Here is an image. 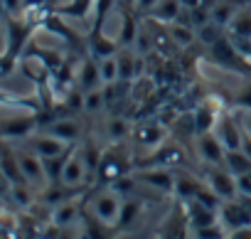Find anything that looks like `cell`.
I'll list each match as a JSON object with an SVG mask.
<instances>
[{
  "label": "cell",
  "instance_id": "3",
  "mask_svg": "<svg viewBox=\"0 0 251 239\" xmlns=\"http://www.w3.org/2000/svg\"><path fill=\"white\" fill-rule=\"evenodd\" d=\"M165 136H168V129H165V124H160V121L136 124V126H133V133H131L136 148H143V151H148V153H155V151L165 143Z\"/></svg>",
  "mask_w": 251,
  "mask_h": 239
},
{
  "label": "cell",
  "instance_id": "19",
  "mask_svg": "<svg viewBox=\"0 0 251 239\" xmlns=\"http://www.w3.org/2000/svg\"><path fill=\"white\" fill-rule=\"evenodd\" d=\"M165 30H168L173 45H175V47H182V50H187V47L197 40L195 27H192L190 23H185V20H173V23L165 25Z\"/></svg>",
  "mask_w": 251,
  "mask_h": 239
},
{
  "label": "cell",
  "instance_id": "18",
  "mask_svg": "<svg viewBox=\"0 0 251 239\" xmlns=\"http://www.w3.org/2000/svg\"><path fill=\"white\" fill-rule=\"evenodd\" d=\"M37 126V121L32 116H10L5 118V124H3V136L10 141V138H27L32 133V129Z\"/></svg>",
  "mask_w": 251,
  "mask_h": 239
},
{
  "label": "cell",
  "instance_id": "17",
  "mask_svg": "<svg viewBox=\"0 0 251 239\" xmlns=\"http://www.w3.org/2000/svg\"><path fill=\"white\" fill-rule=\"evenodd\" d=\"M118 57V81H131V79H138V52L131 47H121L116 52Z\"/></svg>",
  "mask_w": 251,
  "mask_h": 239
},
{
  "label": "cell",
  "instance_id": "32",
  "mask_svg": "<svg viewBox=\"0 0 251 239\" xmlns=\"http://www.w3.org/2000/svg\"><path fill=\"white\" fill-rule=\"evenodd\" d=\"M236 104H239L241 108L251 111V84H249L244 91H239V94H236Z\"/></svg>",
  "mask_w": 251,
  "mask_h": 239
},
{
  "label": "cell",
  "instance_id": "31",
  "mask_svg": "<svg viewBox=\"0 0 251 239\" xmlns=\"http://www.w3.org/2000/svg\"><path fill=\"white\" fill-rule=\"evenodd\" d=\"M160 3V0H136V5H133V10L136 13H141V15H151L153 10H155V5Z\"/></svg>",
  "mask_w": 251,
  "mask_h": 239
},
{
  "label": "cell",
  "instance_id": "37",
  "mask_svg": "<svg viewBox=\"0 0 251 239\" xmlns=\"http://www.w3.org/2000/svg\"><path fill=\"white\" fill-rule=\"evenodd\" d=\"M121 5H123V8H133L136 0H121Z\"/></svg>",
  "mask_w": 251,
  "mask_h": 239
},
{
  "label": "cell",
  "instance_id": "14",
  "mask_svg": "<svg viewBox=\"0 0 251 239\" xmlns=\"http://www.w3.org/2000/svg\"><path fill=\"white\" fill-rule=\"evenodd\" d=\"M96 173H99V178L103 180V185H111V183H116V180H123L126 175V165H123V160L118 158V156H113L111 151H106V153H101V160H99V168H96Z\"/></svg>",
  "mask_w": 251,
  "mask_h": 239
},
{
  "label": "cell",
  "instance_id": "23",
  "mask_svg": "<svg viewBox=\"0 0 251 239\" xmlns=\"http://www.w3.org/2000/svg\"><path fill=\"white\" fill-rule=\"evenodd\" d=\"M143 212V202L138 197H126L123 195V207H121V217H118V224L116 229H128Z\"/></svg>",
  "mask_w": 251,
  "mask_h": 239
},
{
  "label": "cell",
  "instance_id": "16",
  "mask_svg": "<svg viewBox=\"0 0 251 239\" xmlns=\"http://www.w3.org/2000/svg\"><path fill=\"white\" fill-rule=\"evenodd\" d=\"M121 50L118 40H108L103 35V27H94L91 35H89V54L101 59V57H108V54H116Z\"/></svg>",
  "mask_w": 251,
  "mask_h": 239
},
{
  "label": "cell",
  "instance_id": "27",
  "mask_svg": "<svg viewBox=\"0 0 251 239\" xmlns=\"http://www.w3.org/2000/svg\"><path fill=\"white\" fill-rule=\"evenodd\" d=\"M103 106H106V86H96V89L84 91V113L96 116L99 111H103Z\"/></svg>",
  "mask_w": 251,
  "mask_h": 239
},
{
  "label": "cell",
  "instance_id": "1",
  "mask_svg": "<svg viewBox=\"0 0 251 239\" xmlns=\"http://www.w3.org/2000/svg\"><path fill=\"white\" fill-rule=\"evenodd\" d=\"M121 207H123V192L116 185H103L86 205L89 217L108 229H116L118 217H121Z\"/></svg>",
  "mask_w": 251,
  "mask_h": 239
},
{
  "label": "cell",
  "instance_id": "30",
  "mask_svg": "<svg viewBox=\"0 0 251 239\" xmlns=\"http://www.w3.org/2000/svg\"><path fill=\"white\" fill-rule=\"evenodd\" d=\"M23 8H25V0H3V10L10 18H20L23 15Z\"/></svg>",
  "mask_w": 251,
  "mask_h": 239
},
{
  "label": "cell",
  "instance_id": "15",
  "mask_svg": "<svg viewBox=\"0 0 251 239\" xmlns=\"http://www.w3.org/2000/svg\"><path fill=\"white\" fill-rule=\"evenodd\" d=\"M143 165H163V168L185 165V151H182L180 146H168V143H163L155 153H151L148 160L141 163V168H143Z\"/></svg>",
  "mask_w": 251,
  "mask_h": 239
},
{
  "label": "cell",
  "instance_id": "33",
  "mask_svg": "<svg viewBox=\"0 0 251 239\" xmlns=\"http://www.w3.org/2000/svg\"><path fill=\"white\" fill-rule=\"evenodd\" d=\"M241 151L251 158V133H246V131H244V143H241Z\"/></svg>",
  "mask_w": 251,
  "mask_h": 239
},
{
  "label": "cell",
  "instance_id": "12",
  "mask_svg": "<svg viewBox=\"0 0 251 239\" xmlns=\"http://www.w3.org/2000/svg\"><path fill=\"white\" fill-rule=\"evenodd\" d=\"M45 133H52V136H57V138H62V141H67V143H76V138L81 136V124L76 121L74 116H62V118H54L52 124H47L45 129H42Z\"/></svg>",
  "mask_w": 251,
  "mask_h": 239
},
{
  "label": "cell",
  "instance_id": "24",
  "mask_svg": "<svg viewBox=\"0 0 251 239\" xmlns=\"http://www.w3.org/2000/svg\"><path fill=\"white\" fill-rule=\"evenodd\" d=\"M224 168L231 170L234 175H244V173L251 170V158H249L241 148H239V151H226V156H224Z\"/></svg>",
  "mask_w": 251,
  "mask_h": 239
},
{
  "label": "cell",
  "instance_id": "5",
  "mask_svg": "<svg viewBox=\"0 0 251 239\" xmlns=\"http://www.w3.org/2000/svg\"><path fill=\"white\" fill-rule=\"evenodd\" d=\"M219 222L224 224L226 234L231 237L234 232L251 227V212L246 210V205L239 197L236 200H224L222 207H219Z\"/></svg>",
  "mask_w": 251,
  "mask_h": 239
},
{
  "label": "cell",
  "instance_id": "20",
  "mask_svg": "<svg viewBox=\"0 0 251 239\" xmlns=\"http://www.w3.org/2000/svg\"><path fill=\"white\" fill-rule=\"evenodd\" d=\"M133 133V121L126 116H111L106 121V136L113 141V143H121L126 138H131Z\"/></svg>",
  "mask_w": 251,
  "mask_h": 239
},
{
  "label": "cell",
  "instance_id": "11",
  "mask_svg": "<svg viewBox=\"0 0 251 239\" xmlns=\"http://www.w3.org/2000/svg\"><path fill=\"white\" fill-rule=\"evenodd\" d=\"M79 214H81L79 202H76L74 197H67V200H62L59 205L52 207V212H50V222L57 224L62 232H67V229H72V227L79 222Z\"/></svg>",
  "mask_w": 251,
  "mask_h": 239
},
{
  "label": "cell",
  "instance_id": "34",
  "mask_svg": "<svg viewBox=\"0 0 251 239\" xmlns=\"http://www.w3.org/2000/svg\"><path fill=\"white\" fill-rule=\"evenodd\" d=\"M241 126H244L246 133H251V111H246V113L241 116Z\"/></svg>",
  "mask_w": 251,
  "mask_h": 239
},
{
  "label": "cell",
  "instance_id": "29",
  "mask_svg": "<svg viewBox=\"0 0 251 239\" xmlns=\"http://www.w3.org/2000/svg\"><path fill=\"white\" fill-rule=\"evenodd\" d=\"M0 222H3V234L5 237H15V234H20V217L18 214H13V212H3V217H0Z\"/></svg>",
  "mask_w": 251,
  "mask_h": 239
},
{
  "label": "cell",
  "instance_id": "7",
  "mask_svg": "<svg viewBox=\"0 0 251 239\" xmlns=\"http://www.w3.org/2000/svg\"><path fill=\"white\" fill-rule=\"evenodd\" d=\"M136 180H141L143 185H148L153 190L173 195L175 183H177V173H173L170 168H163V165H143L141 173H136Z\"/></svg>",
  "mask_w": 251,
  "mask_h": 239
},
{
  "label": "cell",
  "instance_id": "9",
  "mask_svg": "<svg viewBox=\"0 0 251 239\" xmlns=\"http://www.w3.org/2000/svg\"><path fill=\"white\" fill-rule=\"evenodd\" d=\"M214 133L222 138L226 151H239L244 143V126H241V118H234L231 113L222 111L217 124H214Z\"/></svg>",
  "mask_w": 251,
  "mask_h": 239
},
{
  "label": "cell",
  "instance_id": "36",
  "mask_svg": "<svg viewBox=\"0 0 251 239\" xmlns=\"http://www.w3.org/2000/svg\"><path fill=\"white\" fill-rule=\"evenodd\" d=\"M45 3L47 0H25V5H40V8H45Z\"/></svg>",
  "mask_w": 251,
  "mask_h": 239
},
{
  "label": "cell",
  "instance_id": "10",
  "mask_svg": "<svg viewBox=\"0 0 251 239\" xmlns=\"http://www.w3.org/2000/svg\"><path fill=\"white\" fill-rule=\"evenodd\" d=\"M25 146L30 151H35L42 160L45 158H57V156H64V153L72 151V143H67V141H62V138H57L52 133H45V131L37 133V136H27Z\"/></svg>",
  "mask_w": 251,
  "mask_h": 239
},
{
  "label": "cell",
  "instance_id": "25",
  "mask_svg": "<svg viewBox=\"0 0 251 239\" xmlns=\"http://www.w3.org/2000/svg\"><path fill=\"white\" fill-rule=\"evenodd\" d=\"M197 42H202V45H207V47H214L222 37H224V27L222 25H217L214 20H209V23H204V25H200L197 30Z\"/></svg>",
  "mask_w": 251,
  "mask_h": 239
},
{
  "label": "cell",
  "instance_id": "28",
  "mask_svg": "<svg viewBox=\"0 0 251 239\" xmlns=\"http://www.w3.org/2000/svg\"><path fill=\"white\" fill-rule=\"evenodd\" d=\"M236 10H239V8H234L231 0H217V5L212 8V20L226 30L229 23H231V18L236 15Z\"/></svg>",
  "mask_w": 251,
  "mask_h": 239
},
{
  "label": "cell",
  "instance_id": "22",
  "mask_svg": "<svg viewBox=\"0 0 251 239\" xmlns=\"http://www.w3.org/2000/svg\"><path fill=\"white\" fill-rule=\"evenodd\" d=\"M182 3L180 0H160V3L155 5V10L151 13V20H158L160 25H168L173 20H180L182 15Z\"/></svg>",
  "mask_w": 251,
  "mask_h": 239
},
{
  "label": "cell",
  "instance_id": "2",
  "mask_svg": "<svg viewBox=\"0 0 251 239\" xmlns=\"http://www.w3.org/2000/svg\"><path fill=\"white\" fill-rule=\"evenodd\" d=\"M91 173H94V168H91V163H89V156H86L84 146H74V148L69 151L67 160H64L59 183H62V187H69V190L84 187Z\"/></svg>",
  "mask_w": 251,
  "mask_h": 239
},
{
  "label": "cell",
  "instance_id": "35",
  "mask_svg": "<svg viewBox=\"0 0 251 239\" xmlns=\"http://www.w3.org/2000/svg\"><path fill=\"white\" fill-rule=\"evenodd\" d=\"M180 3H182V8H197L202 0H180Z\"/></svg>",
  "mask_w": 251,
  "mask_h": 239
},
{
  "label": "cell",
  "instance_id": "13",
  "mask_svg": "<svg viewBox=\"0 0 251 239\" xmlns=\"http://www.w3.org/2000/svg\"><path fill=\"white\" fill-rule=\"evenodd\" d=\"M74 86H79L81 91H89V89L103 86V84H101V72H99V59H96V57H91V54L84 57L81 67L76 69Z\"/></svg>",
  "mask_w": 251,
  "mask_h": 239
},
{
  "label": "cell",
  "instance_id": "6",
  "mask_svg": "<svg viewBox=\"0 0 251 239\" xmlns=\"http://www.w3.org/2000/svg\"><path fill=\"white\" fill-rule=\"evenodd\" d=\"M195 151H197V156H200L207 165H224L226 148H224L222 138H219L214 131L195 133Z\"/></svg>",
  "mask_w": 251,
  "mask_h": 239
},
{
  "label": "cell",
  "instance_id": "4",
  "mask_svg": "<svg viewBox=\"0 0 251 239\" xmlns=\"http://www.w3.org/2000/svg\"><path fill=\"white\" fill-rule=\"evenodd\" d=\"M182 212H185V219H187V232H197L202 227H209L214 222H219V210L195 200V197H187L182 200Z\"/></svg>",
  "mask_w": 251,
  "mask_h": 239
},
{
  "label": "cell",
  "instance_id": "26",
  "mask_svg": "<svg viewBox=\"0 0 251 239\" xmlns=\"http://www.w3.org/2000/svg\"><path fill=\"white\" fill-rule=\"evenodd\" d=\"M99 72H101V84L103 86H113L118 84V57L108 54L99 59Z\"/></svg>",
  "mask_w": 251,
  "mask_h": 239
},
{
  "label": "cell",
  "instance_id": "8",
  "mask_svg": "<svg viewBox=\"0 0 251 239\" xmlns=\"http://www.w3.org/2000/svg\"><path fill=\"white\" fill-rule=\"evenodd\" d=\"M204 183H207L222 200H236V197H239L236 175H234L231 170H226L224 165H209V170L204 173Z\"/></svg>",
  "mask_w": 251,
  "mask_h": 239
},
{
  "label": "cell",
  "instance_id": "21",
  "mask_svg": "<svg viewBox=\"0 0 251 239\" xmlns=\"http://www.w3.org/2000/svg\"><path fill=\"white\" fill-rule=\"evenodd\" d=\"M131 10L133 8H123V15H121V30H118V45L121 47H131L136 42V35H138V27H141Z\"/></svg>",
  "mask_w": 251,
  "mask_h": 239
}]
</instances>
